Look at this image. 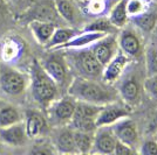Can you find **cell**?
<instances>
[{
	"mask_svg": "<svg viewBox=\"0 0 157 155\" xmlns=\"http://www.w3.org/2000/svg\"><path fill=\"white\" fill-rule=\"evenodd\" d=\"M154 128H157V113H156V116H155V118L151 120L150 125H149V129H150V131H152Z\"/></svg>",
	"mask_w": 157,
	"mask_h": 155,
	"instance_id": "37",
	"label": "cell"
},
{
	"mask_svg": "<svg viewBox=\"0 0 157 155\" xmlns=\"http://www.w3.org/2000/svg\"><path fill=\"white\" fill-rule=\"evenodd\" d=\"M89 49L98 58V62L105 67L118 52L117 38L114 34H107L96 42H94L92 45H89Z\"/></svg>",
	"mask_w": 157,
	"mask_h": 155,
	"instance_id": "8",
	"label": "cell"
},
{
	"mask_svg": "<svg viewBox=\"0 0 157 155\" xmlns=\"http://www.w3.org/2000/svg\"><path fill=\"white\" fill-rule=\"evenodd\" d=\"M8 2L19 11V14L22 13L26 8L29 7V5L33 2V0H8Z\"/></svg>",
	"mask_w": 157,
	"mask_h": 155,
	"instance_id": "33",
	"label": "cell"
},
{
	"mask_svg": "<svg viewBox=\"0 0 157 155\" xmlns=\"http://www.w3.org/2000/svg\"><path fill=\"white\" fill-rule=\"evenodd\" d=\"M116 27L110 22L108 18H98L89 22L87 26L83 28V32H98L105 33V34H114V31Z\"/></svg>",
	"mask_w": 157,
	"mask_h": 155,
	"instance_id": "27",
	"label": "cell"
},
{
	"mask_svg": "<svg viewBox=\"0 0 157 155\" xmlns=\"http://www.w3.org/2000/svg\"><path fill=\"white\" fill-rule=\"evenodd\" d=\"M73 136H74V143L76 153H90L93 148V141H94V132H82V131H75L73 129Z\"/></svg>",
	"mask_w": 157,
	"mask_h": 155,
	"instance_id": "24",
	"label": "cell"
},
{
	"mask_svg": "<svg viewBox=\"0 0 157 155\" xmlns=\"http://www.w3.org/2000/svg\"><path fill=\"white\" fill-rule=\"evenodd\" d=\"M127 2L128 0H120L113 7L109 18L110 22L116 27V28H122L128 21V11H127Z\"/></svg>",
	"mask_w": 157,
	"mask_h": 155,
	"instance_id": "25",
	"label": "cell"
},
{
	"mask_svg": "<svg viewBox=\"0 0 157 155\" xmlns=\"http://www.w3.org/2000/svg\"><path fill=\"white\" fill-rule=\"evenodd\" d=\"M130 62V57L127 56L124 52H118L115 57L111 59L110 62L107 65H105L103 68V72H102V81L105 84H113L117 81L120 76L123 74L124 69L127 68V65Z\"/></svg>",
	"mask_w": 157,
	"mask_h": 155,
	"instance_id": "13",
	"label": "cell"
},
{
	"mask_svg": "<svg viewBox=\"0 0 157 155\" xmlns=\"http://www.w3.org/2000/svg\"><path fill=\"white\" fill-rule=\"evenodd\" d=\"M19 15L21 21L24 22H31L34 20H38V21H48L56 25L59 20H62L55 8L54 0H33L29 7Z\"/></svg>",
	"mask_w": 157,
	"mask_h": 155,
	"instance_id": "5",
	"label": "cell"
},
{
	"mask_svg": "<svg viewBox=\"0 0 157 155\" xmlns=\"http://www.w3.org/2000/svg\"><path fill=\"white\" fill-rule=\"evenodd\" d=\"M127 11L128 15H136L145 11V2L143 0H128L127 2Z\"/></svg>",
	"mask_w": 157,
	"mask_h": 155,
	"instance_id": "29",
	"label": "cell"
},
{
	"mask_svg": "<svg viewBox=\"0 0 157 155\" xmlns=\"http://www.w3.org/2000/svg\"><path fill=\"white\" fill-rule=\"evenodd\" d=\"M76 100L69 95L55 99L48 107V118L54 125H68L75 111Z\"/></svg>",
	"mask_w": 157,
	"mask_h": 155,
	"instance_id": "7",
	"label": "cell"
},
{
	"mask_svg": "<svg viewBox=\"0 0 157 155\" xmlns=\"http://www.w3.org/2000/svg\"><path fill=\"white\" fill-rule=\"evenodd\" d=\"M69 50L65 58L68 61L67 63L72 64L78 71V76L92 79L101 78L105 67L98 62L89 48H74Z\"/></svg>",
	"mask_w": 157,
	"mask_h": 155,
	"instance_id": "3",
	"label": "cell"
},
{
	"mask_svg": "<svg viewBox=\"0 0 157 155\" xmlns=\"http://www.w3.org/2000/svg\"><path fill=\"white\" fill-rule=\"evenodd\" d=\"M42 68L56 82L58 85H62L68 76V63L65 56L60 55H49L41 62Z\"/></svg>",
	"mask_w": 157,
	"mask_h": 155,
	"instance_id": "10",
	"label": "cell"
},
{
	"mask_svg": "<svg viewBox=\"0 0 157 155\" xmlns=\"http://www.w3.org/2000/svg\"><path fill=\"white\" fill-rule=\"evenodd\" d=\"M135 153H137V150H135L134 148H131L130 146H128V145H125V143L117 140L115 149H114V154L129 155V154H135Z\"/></svg>",
	"mask_w": 157,
	"mask_h": 155,
	"instance_id": "32",
	"label": "cell"
},
{
	"mask_svg": "<svg viewBox=\"0 0 157 155\" xmlns=\"http://www.w3.org/2000/svg\"><path fill=\"white\" fill-rule=\"evenodd\" d=\"M140 154L144 155H157V141L155 140H147L142 143L140 150H137Z\"/></svg>",
	"mask_w": 157,
	"mask_h": 155,
	"instance_id": "30",
	"label": "cell"
},
{
	"mask_svg": "<svg viewBox=\"0 0 157 155\" xmlns=\"http://www.w3.org/2000/svg\"><path fill=\"white\" fill-rule=\"evenodd\" d=\"M17 52H18V48L17 45H14L13 43H7L5 47H4V50H2V55H4V58L10 61L17 55Z\"/></svg>",
	"mask_w": 157,
	"mask_h": 155,
	"instance_id": "35",
	"label": "cell"
},
{
	"mask_svg": "<svg viewBox=\"0 0 157 155\" xmlns=\"http://www.w3.org/2000/svg\"><path fill=\"white\" fill-rule=\"evenodd\" d=\"M120 95L127 104L134 105L140 100L141 88L135 78H128L120 85Z\"/></svg>",
	"mask_w": 157,
	"mask_h": 155,
	"instance_id": "19",
	"label": "cell"
},
{
	"mask_svg": "<svg viewBox=\"0 0 157 155\" xmlns=\"http://www.w3.org/2000/svg\"><path fill=\"white\" fill-rule=\"evenodd\" d=\"M25 132L27 139H38L44 135L47 129V120L38 111L29 110L25 114Z\"/></svg>",
	"mask_w": 157,
	"mask_h": 155,
	"instance_id": "14",
	"label": "cell"
},
{
	"mask_svg": "<svg viewBox=\"0 0 157 155\" xmlns=\"http://www.w3.org/2000/svg\"><path fill=\"white\" fill-rule=\"evenodd\" d=\"M76 34H78V32L75 31L74 28H69V27H56L54 33H53L52 38L47 42L46 48L47 49H56L61 45H63L66 42H68L71 39H73Z\"/></svg>",
	"mask_w": 157,
	"mask_h": 155,
	"instance_id": "20",
	"label": "cell"
},
{
	"mask_svg": "<svg viewBox=\"0 0 157 155\" xmlns=\"http://www.w3.org/2000/svg\"><path fill=\"white\" fill-rule=\"evenodd\" d=\"M2 8H4V0H0V14L2 12Z\"/></svg>",
	"mask_w": 157,
	"mask_h": 155,
	"instance_id": "38",
	"label": "cell"
},
{
	"mask_svg": "<svg viewBox=\"0 0 157 155\" xmlns=\"http://www.w3.org/2000/svg\"><path fill=\"white\" fill-rule=\"evenodd\" d=\"M131 21L135 23V26L141 28L142 31L149 32L155 28L157 23V8L144 11L142 13L132 15Z\"/></svg>",
	"mask_w": 157,
	"mask_h": 155,
	"instance_id": "23",
	"label": "cell"
},
{
	"mask_svg": "<svg viewBox=\"0 0 157 155\" xmlns=\"http://www.w3.org/2000/svg\"><path fill=\"white\" fill-rule=\"evenodd\" d=\"M29 85L34 102L47 109L58 97L59 85L53 79L38 59H33L29 69Z\"/></svg>",
	"mask_w": 157,
	"mask_h": 155,
	"instance_id": "2",
	"label": "cell"
},
{
	"mask_svg": "<svg viewBox=\"0 0 157 155\" xmlns=\"http://www.w3.org/2000/svg\"><path fill=\"white\" fill-rule=\"evenodd\" d=\"M88 9H89V12H92L94 14L101 13L105 9L103 0H90V2L88 4Z\"/></svg>",
	"mask_w": 157,
	"mask_h": 155,
	"instance_id": "34",
	"label": "cell"
},
{
	"mask_svg": "<svg viewBox=\"0 0 157 155\" xmlns=\"http://www.w3.org/2000/svg\"><path fill=\"white\" fill-rule=\"evenodd\" d=\"M54 5L61 19L68 23H75L78 21V8L73 0H54Z\"/></svg>",
	"mask_w": 157,
	"mask_h": 155,
	"instance_id": "21",
	"label": "cell"
},
{
	"mask_svg": "<svg viewBox=\"0 0 157 155\" xmlns=\"http://www.w3.org/2000/svg\"><path fill=\"white\" fill-rule=\"evenodd\" d=\"M155 32H156V36H157V23H156V26H155Z\"/></svg>",
	"mask_w": 157,
	"mask_h": 155,
	"instance_id": "39",
	"label": "cell"
},
{
	"mask_svg": "<svg viewBox=\"0 0 157 155\" xmlns=\"http://www.w3.org/2000/svg\"><path fill=\"white\" fill-rule=\"evenodd\" d=\"M28 27L32 32L34 39L39 42L40 45H46L49 39L52 38L53 33L56 28V25L48 21H38L34 20L28 22Z\"/></svg>",
	"mask_w": 157,
	"mask_h": 155,
	"instance_id": "18",
	"label": "cell"
},
{
	"mask_svg": "<svg viewBox=\"0 0 157 155\" xmlns=\"http://www.w3.org/2000/svg\"><path fill=\"white\" fill-rule=\"evenodd\" d=\"M144 89L151 97L157 98V75H152L144 82Z\"/></svg>",
	"mask_w": 157,
	"mask_h": 155,
	"instance_id": "31",
	"label": "cell"
},
{
	"mask_svg": "<svg viewBox=\"0 0 157 155\" xmlns=\"http://www.w3.org/2000/svg\"><path fill=\"white\" fill-rule=\"evenodd\" d=\"M111 128L118 141L130 146L131 148H136V146L138 145V131L136 124L132 120L123 118L113 124Z\"/></svg>",
	"mask_w": 157,
	"mask_h": 155,
	"instance_id": "11",
	"label": "cell"
},
{
	"mask_svg": "<svg viewBox=\"0 0 157 155\" xmlns=\"http://www.w3.org/2000/svg\"><path fill=\"white\" fill-rule=\"evenodd\" d=\"M117 139L113 132L111 125L100 126L94 132L92 152L100 154H114Z\"/></svg>",
	"mask_w": 157,
	"mask_h": 155,
	"instance_id": "9",
	"label": "cell"
},
{
	"mask_svg": "<svg viewBox=\"0 0 157 155\" xmlns=\"http://www.w3.org/2000/svg\"><path fill=\"white\" fill-rule=\"evenodd\" d=\"M95 82V79L78 76L68 86V95L76 102L105 105L116 102V93L107 85Z\"/></svg>",
	"mask_w": 157,
	"mask_h": 155,
	"instance_id": "1",
	"label": "cell"
},
{
	"mask_svg": "<svg viewBox=\"0 0 157 155\" xmlns=\"http://www.w3.org/2000/svg\"><path fill=\"white\" fill-rule=\"evenodd\" d=\"M129 113H130L129 109H127L125 106L120 105L115 102L105 104L102 106V109L100 110L98 117H96V120H95L96 127L113 125L118 120L127 118L129 116Z\"/></svg>",
	"mask_w": 157,
	"mask_h": 155,
	"instance_id": "12",
	"label": "cell"
},
{
	"mask_svg": "<svg viewBox=\"0 0 157 155\" xmlns=\"http://www.w3.org/2000/svg\"><path fill=\"white\" fill-rule=\"evenodd\" d=\"M145 63L149 76L157 75V47H148L145 52Z\"/></svg>",
	"mask_w": 157,
	"mask_h": 155,
	"instance_id": "28",
	"label": "cell"
},
{
	"mask_svg": "<svg viewBox=\"0 0 157 155\" xmlns=\"http://www.w3.org/2000/svg\"><path fill=\"white\" fill-rule=\"evenodd\" d=\"M32 153L33 154H51V153H54V150L46 147L45 145H42V146H39V147L35 146V148L32 149Z\"/></svg>",
	"mask_w": 157,
	"mask_h": 155,
	"instance_id": "36",
	"label": "cell"
},
{
	"mask_svg": "<svg viewBox=\"0 0 157 155\" xmlns=\"http://www.w3.org/2000/svg\"><path fill=\"white\" fill-rule=\"evenodd\" d=\"M105 33H98V32H83L76 34L73 39H71L68 42H66L63 45H61L56 49H74V48H86L92 45L94 42H96L98 40L103 38Z\"/></svg>",
	"mask_w": 157,
	"mask_h": 155,
	"instance_id": "17",
	"label": "cell"
},
{
	"mask_svg": "<svg viewBox=\"0 0 157 155\" xmlns=\"http://www.w3.org/2000/svg\"><path fill=\"white\" fill-rule=\"evenodd\" d=\"M21 121V114L14 106L6 105L0 109V127H6Z\"/></svg>",
	"mask_w": 157,
	"mask_h": 155,
	"instance_id": "26",
	"label": "cell"
},
{
	"mask_svg": "<svg viewBox=\"0 0 157 155\" xmlns=\"http://www.w3.org/2000/svg\"><path fill=\"white\" fill-rule=\"evenodd\" d=\"M29 83L27 77L21 71H18L8 67L0 68V89L7 96H20L22 95Z\"/></svg>",
	"mask_w": 157,
	"mask_h": 155,
	"instance_id": "6",
	"label": "cell"
},
{
	"mask_svg": "<svg viewBox=\"0 0 157 155\" xmlns=\"http://www.w3.org/2000/svg\"><path fill=\"white\" fill-rule=\"evenodd\" d=\"M118 49L129 57H136L142 52L141 40L130 29H125L120 33L117 38Z\"/></svg>",
	"mask_w": 157,
	"mask_h": 155,
	"instance_id": "15",
	"label": "cell"
},
{
	"mask_svg": "<svg viewBox=\"0 0 157 155\" xmlns=\"http://www.w3.org/2000/svg\"><path fill=\"white\" fill-rule=\"evenodd\" d=\"M0 139L8 146H22L27 140L24 123L19 121L6 127H0Z\"/></svg>",
	"mask_w": 157,
	"mask_h": 155,
	"instance_id": "16",
	"label": "cell"
},
{
	"mask_svg": "<svg viewBox=\"0 0 157 155\" xmlns=\"http://www.w3.org/2000/svg\"><path fill=\"white\" fill-rule=\"evenodd\" d=\"M102 106L103 105L76 102L75 111L68 124V127L82 132H95V129L98 128L95 120Z\"/></svg>",
	"mask_w": 157,
	"mask_h": 155,
	"instance_id": "4",
	"label": "cell"
},
{
	"mask_svg": "<svg viewBox=\"0 0 157 155\" xmlns=\"http://www.w3.org/2000/svg\"><path fill=\"white\" fill-rule=\"evenodd\" d=\"M55 148L60 153L65 154H73L76 153L75 143H74V136H73V129L71 127L62 129L55 138Z\"/></svg>",
	"mask_w": 157,
	"mask_h": 155,
	"instance_id": "22",
	"label": "cell"
}]
</instances>
